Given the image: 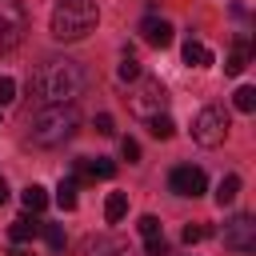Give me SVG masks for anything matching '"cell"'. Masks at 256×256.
I'll return each mask as SVG.
<instances>
[{
    "instance_id": "obj_1",
    "label": "cell",
    "mask_w": 256,
    "mask_h": 256,
    "mask_svg": "<svg viewBox=\"0 0 256 256\" xmlns=\"http://www.w3.org/2000/svg\"><path fill=\"white\" fill-rule=\"evenodd\" d=\"M32 92L44 104H72L84 92V68L68 56H48L32 72Z\"/></svg>"
},
{
    "instance_id": "obj_2",
    "label": "cell",
    "mask_w": 256,
    "mask_h": 256,
    "mask_svg": "<svg viewBox=\"0 0 256 256\" xmlns=\"http://www.w3.org/2000/svg\"><path fill=\"white\" fill-rule=\"evenodd\" d=\"M76 128H80V116H76V108H72V104H44V108L32 116L28 136H32V144H36V148H56V144L72 140V136H76Z\"/></svg>"
},
{
    "instance_id": "obj_3",
    "label": "cell",
    "mask_w": 256,
    "mask_h": 256,
    "mask_svg": "<svg viewBox=\"0 0 256 256\" xmlns=\"http://www.w3.org/2000/svg\"><path fill=\"white\" fill-rule=\"evenodd\" d=\"M96 24H100V8H96V0H56L52 20H48L52 36L64 40V44L84 40Z\"/></svg>"
},
{
    "instance_id": "obj_4",
    "label": "cell",
    "mask_w": 256,
    "mask_h": 256,
    "mask_svg": "<svg viewBox=\"0 0 256 256\" xmlns=\"http://www.w3.org/2000/svg\"><path fill=\"white\" fill-rule=\"evenodd\" d=\"M164 104H168V92H164L160 80H152V76L132 80V88H128V112H132V116L152 120V116L164 112Z\"/></svg>"
},
{
    "instance_id": "obj_5",
    "label": "cell",
    "mask_w": 256,
    "mask_h": 256,
    "mask_svg": "<svg viewBox=\"0 0 256 256\" xmlns=\"http://www.w3.org/2000/svg\"><path fill=\"white\" fill-rule=\"evenodd\" d=\"M228 128H232L228 112H224L220 104H208V108H200L196 120H192V140H196L200 148H220V144L228 140Z\"/></svg>"
},
{
    "instance_id": "obj_6",
    "label": "cell",
    "mask_w": 256,
    "mask_h": 256,
    "mask_svg": "<svg viewBox=\"0 0 256 256\" xmlns=\"http://www.w3.org/2000/svg\"><path fill=\"white\" fill-rule=\"evenodd\" d=\"M28 32V12L20 0H0V52H12Z\"/></svg>"
},
{
    "instance_id": "obj_7",
    "label": "cell",
    "mask_w": 256,
    "mask_h": 256,
    "mask_svg": "<svg viewBox=\"0 0 256 256\" xmlns=\"http://www.w3.org/2000/svg\"><path fill=\"white\" fill-rule=\"evenodd\" d=\"M168 188H172L176 196H192V200H196V196L208 188V176H204L200 168H192V164H180V168H172Z\"/></svg>"
},
{
    "instance_id": "obj_8",
    "label": "cell",
    "mask_w": 256,
    "mask_h": 256,
    "mask_svg": "<svg viewBox=\"0 0 256 256\" xmlns=\"http://www.w3.org/2000/svg\"><path fill=\"white\" fill-rule=\"evenodd\" d=\"M224 244L236 252H256V220L252 216H236L224 224Z\"/></svg>"
},
{
    "instance_id": "obj_9",
    "label": "cell",
    "mask_w": 256,
    "mask_h": 256,
    "mask_svg": "<svg viewBox=\"0 0 256 256\" xmlns=\"http://www.w3.org/2000/svg\"><path fill=\"white\" fill-rule=\"evenodd\" d=\"M140 36H144V44H152V48H168V44H172V24L152 12V16L140 20Z\"/></svg>"
},
{
    "instance_id": "obj_10",
    "label": "cell",
    "mask_w": 256,
    "mask_h": 256,
    "mask_svg": "<svg viewBox=\"0 0 256 256\" xmlns=\"http://www.w3.org/2000/svg\"><path fill=\"white\" fill-rule=\"evenodd\" d=\"M248 60H252V44H248V36H240L236 48H232L228 60H224V72H228V76H240V72L248 68Z\"/></svg>"
},
{
    "instance_id": "obj_11",
    "label": "cell",
    "mask_w": 256,
    "mask_h": 256,
    "mask_svg": "<svg viewBox=\"0 0 256 256\" xmlns=\"http://www.w3.org/2000/svg\"><path fill=\"white\" fill-rule=\"evenodd\" d=\"M80 172H84L88 180H112V176H116V164L104 160V156H96V160H80Z\"/></svg>"
},
{
    "instance_id": "obj_12",
    "label": "cell",
    "mask_w": 256,
    "mask_h": 256,
    "mask_svg": "<svg viewBox=\"0 0 256 256\" xmlns=\"http://www.w3.org/2000/svg\"><path fill=\"white\" fill-rule=\"evenodd\" d=\"M36 232H40V224H36L32 216H16V220L8 224V236H12V244H28Z\"/></svg>"
},
{
    "instance_id": "obj_13",
    "label": "cell",
    "mask_w": 256,
    "mask_h": 256,
    "mask_svg": "<svg viewBox=\"0 0 256 256\" xmlns=\"http://www.w3.org/2000/svg\"><path fill=\"white\" fill-rule=\"evenodd\" d=\"M184 64H192V68H208V64H212V48L200 44V40H188V44H184Z\"/></svg>"
},
{
    "instance_id": "obj_14",
    "label": "cell",
    "mask_w": 256,
    "mask_h": 256,
    "mask_svg": "<svg viewBox=\"0 0 256 256\" xmlns=\"http://www.w3.org/2000/svg\"><path fill=\"white\" fill-rule=\"evenodd\" d=\"M20 200H24L28 212H44V208H48V192H44L40 184H28V188L20 192Z\"/></svg>"
},
{
    "instance_id": "obj_15",
    "label": "cell",
    "mask_w": 256,
    "mask_h": 256,
    "mask_svg": "<svg viewBox=\"0 0 256 256\" xmlns=\"http://www.w3.org/2000/svg\"><path fill=\"white\" fill-rule=\"evenodd\" d=\"M124 212H128V196H124V192H112V196L104 200V220L116 224V220H124Z\"/></svg>"
},
{
    "instance_id": "obj_16",
    "label": "cell",
    "mask_w": 256,
    "mask_h": 256,
    "mask_svg": "<svg viewBox=\"0 0 256 256\" xmlns=\"http://www.w3.org/2000/svg\"><path fill=\"white\" fill-rule=\"evenodd\" d=\"M240 196V176H224L220 184H216V204L224 208V204H232Z\"/></svg>"
},
{
    "instance_id": "obj_17",
    "label": "cell",
    "mask_w": 256,
    "mask_h": 256,
    "mask_svg": "<svg viewBox=\"0 0 256 256\" xmlns=\"http://www.w3.org/2000/svg\"><path fill=\"white\" fill-rule=\"evenodd\" d=\"M148 132H152L156 140H172V136H176V124H172V116H164V112H160V116H152V120H148Z\"/></svg>"
},
{
    "instance_id": "obj_18",
    "label": "cell",
    "mask_w": 256,
    "mask_h": 256,
    "mask_svg": "<svg viewBox=\"0 0 256 256\" xmlns=\"http://www.w3.org/2000/svg\"><path fill=\"white\" fill-rule=\"evenodd\" d=\"M56 204L64 208V212H72L76 208V180L68 176V180H60V188H56Z\"/></svg>"
},
{
    "instance_id": "obj_19",
    "label": "cell",
    "mask_w": 256,
    "mask_h": 256,
    "mask_svg": "<svg viewBox=\"0 0 256 256\" xmlns=\"http://www.w3.org/2000/svg\"><path fill=\"white\" fill-rule=\"evenodd\" d=\"M40 232H44V240H48V248H52V252H64L68 236H64V228H60V224H40Z\"/></svg>"
},
{
    "instance_id": "obj_20",
    "label": "cell",
    "mask_w": 256,
    "mask_h": 256,
    "mask_svg": "<svg viewBox=\"0 0 256 256\" xmlns=\"http://www.w3.org/2000/svg\"><path fill=\"white\" fill-rule=\"evenodd\" d=\"M116 76L124 80V84H132V80H140L144 72H140V60H132V56H124L120 60V68H116Z\"/></svg>"
},
{
    "instance_id": "obj_21",
    "label": "cell",
    "mask_w": 256,
    "mask_h": 256,
    "mask_svg": "<svg viewBox=\"0 0 256 256\" xmlns=\"http://www.w3.org/2000/svg\"><path fill=\"white\" fill-rule=\"evenodd\" d=\"M232 100H236V108H240V112H252V108H256V88H252V84H244V88H236V96H232Z\"/></svg>"
},
{
    "instance_id": "obj_22",
    "label": "cell",
    "mask_w": 256,
    "mask_h": 256,
    "mask_svg": "<svg viewBox=\"0 0 256 256\" xmlns=\"http://www.w3.org/2000/svg\"><path fill=\"white\" fill-rule=\"evenodd\" d=\"M136 228H140V236H144V240H152V236H164L156 216H140V224H136Z\"/></svg>"
},
{
    "instance_id": "obj_23",
    "label": "cell",
    "mask_w": 256,
    "mask_h": 256,
    "mask_svg": "<svg viewBox=\"0 0 256 256\" xmlns=\"http://www.w3.org/2000/svg\"><path fill=\"white\" fill-rule=\"evenodd\" d=\"M120 156H124L128 164H136V160H140V144H136L132 136H124V140H120Z\"/></svg>"
},
{
    "instance_id": "obj_24",
    "label": "cell",
    "mask_w": 256,
    "mask_h": 256,
    "mask_svg": "<svg viewBox=\"0 0 256 256\" xmlns=\"http://www.w3.org/2000/svg\"><path fill=\"white\" fill-rule=\"evenodd\" d=\"M12 100H16V80L12 76H0V108L12 104Z\"/></svg>"
},
{
    "instance_id": "obj_25",
    "label": "cell",
    "mask_w": 256,
    "mask_h": 256,
    "mask_svg": "<svg viewBox=\"0 0 256 256\" xmlns=\"http://www.w3.org/2000/svg\"><path fill=\"white\" fill-rule=\"evenodd\" d=\"M208 236V228L204 224H184V244H200Z\"/></svg>"
},
{
    "instance_id": "obj_26",
    "label": "cell",
    "mask_w": 256,
    "mask_h": 256,
    "mask_svg": "<svg viewBox=\"0 0 256 256\" xmlns=\"http://www.w3.org/2000/svg\"><path fill=\"white\" fill-rule=\"evenodd\" d=\"M148 244V256H168V240L164 236H152V240H144Z\"/></svg>"
},
{
    "instance_id": "obj_27",
    "label": "cell",
    "mask_w": 256,
    "mask_h": 256,
    "mask_svg": "<svg viewBox=\"0 0 256 256\" xmlns=\"http://www.w3.org/2000/svg\"><path fill=\"white\" fill-rule=\"evenodd\" d=\"M96 132H100V136H112V132H116V124H112V116H108V112H100V116H96Z\"/></svg>"
},
{
    "instance_id": "obj_28",
    "label": "cell",
    "mask_w": 256,
    "mask_h": 256,
    "mask_svg": "<svg viewBox=\"0 0 256 256\" xmlns=\"http://www.w3.org/2000/svg\"><path fill=\"white\" fill-rule=\"evenodd\" d=\"M8 200V184H4V176H0V204Z\"/></svg>"
},
{
    "instance_id": "obj_29",
    "label": "cell",
    "mask_w": 256,
    "mask_h": 256,
    "mask_svg": "<svg viewBox=\"0 0 256 256\" xmlns=\"http://www.w3.org/2000/svg\"><path fill=\"white\" fill-rule=\"evenodd\" d=\"M12 256H32V252H24V248H12Z\"/></svg>"
},
{
    "instance_id": "obj_30",
    "label": "cell",
    "mask_w": 256,
    "mask_h": 256,
    "mask_svg": "<svg viewBox=\"0 0 256 256\" xmlns=\"http://www.w3.org/2000/svg\"><path fill=\"white\" fill-rule=\"evenodd\" d=\"M112 252H116V256H132V252H128V248H112Z\"/></svg>"
}]
</instances>
